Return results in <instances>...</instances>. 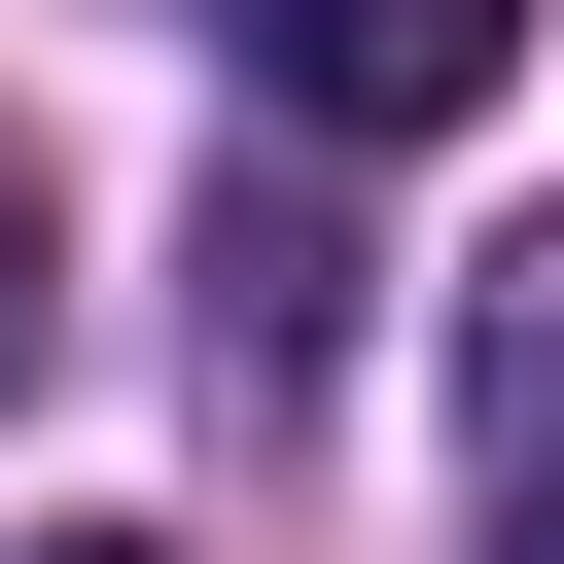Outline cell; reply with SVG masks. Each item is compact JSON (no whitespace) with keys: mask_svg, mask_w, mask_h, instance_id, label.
Returning a JSON list of instances; mask_svg holds the SVG:
<instances>
[{"mask_svg":"<svg viewBox=\"0 0 564 564\" xmlns=\"http://www.w3.org/2000/svg\"><path fill=\"white\" fill-rule=\"evenodd\" d=\"M35 317H70V212H35V141H0V388H35Z\"/></svg>","mask_w":564,"mask_h":564,"instance_id":"3957f363","label":"cell"},{"mask_svg":"<svg viewBox=\"0 0 564 564\" xmlns=\"http://www.w3.org/2000/svg\"><path fill=\"white\" fill-rule=\"evenodd\" d=\"M494 564H564V247L494 282Z\"/></svg>","mask_w":564,"mask_h":564,"instance_id":"7a4b0ae2","label":"cell"},{"mask_svg":"<svg viewBox=\"0 0 564 564\" xmlns=\"http://www.w3.org/2000/svg\"><path fill=\"white\" fill-rule=\"evenodd\" d=\"M35 564H176V529H35Z\"/></svg>","mask_w":564,"mask_h":564,"instance_id":"277c9868","label":"cell"},{"mask_svg":"<svg viewBox=\"0 0 564 564\" xmlns=\"http://www.w3.org/2000/svg\"><path fill=\"white\" fill-rule=\"evenodd\" d=\"M212 35H247L282 141H458V106L529 70V0H212Z\"/></svg>","mask_w":564,"mask_h":564,"instance_id":"6da1fadb","label":"cell"}]
</instances>
